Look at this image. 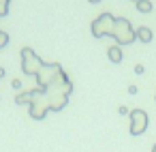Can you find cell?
<instances>
[{
    "label": "cell",
    "mask_w": 156,
    "mask_h": 152,
    "mask_svg": "<svg viewBox=\"0 0 156 152\" xmlns=\"http://www.w3.org/2000/svg\"><path fill=\"white\" fill-rule=\"evenodd\" d=\"M73 92V84L71 79L49 86V88H34V90H24L15 96L17 105H28L30 118L34 120H43L47 116V111H60L66 107L69 96Z\"/></svg>",
    "instance_id": "6da1fadb"
},
{
    "label": "cell",
    "mask_w": 156,
    "mask_h": 152,
    "mask_svg": "<svg viewBox=\"0 0 156 152\" xmlns=\"http://www.w3.org/2000/svg\"><path fill=\"white\" fill-rule=\"evenodd\" d=\"M22 71L24 75H32L37 79V88H49L66 81V73L58 62H43L32 47H22Z\"/></svg>",
    "instance_id": "7a4b0ae2"
},
{
    "label": "cell",
    "mask_w": 156,
    "mask_h": 152,
    "mask_svg": "<svg viewBox=\"0 0 156 152\" xmlns=\"http://www.w3.org/2000/svg\"><path fill=\"white\" fill-rule=\"evenodd\" d=\"M111 37L115 39V45H130L133 41H137V34H135V28L130 26V22L126 17H115V24H113V32Z\"/></svg>",
    "instance_id": "3957f363"
},
{
    "label": "cell",
    "mask_w": 156,
    "mask_h": 152,
    "mask_svg": "<svg viewBox=\"0 0 156 152\" xmlns=\"http://www.w3.org/2000/svg\"><path fill=\"white\" fill-rule=\"evenodd\" d=\"M113 24H115V17H113L111 13H101V15L92 22V26H90L92 37H96V39L111 37V32H113Z\"/></svg>",
    "instance_id": "277c9868"
},
{
    "label": "cell",
    "mask_w": 156,
    "mask_h": 152,
    "mask_svg": "<svg viewBox=\"0 0 156 152\" xmlns=\"http://www.w3.org/2000/svg\"><path fill=\"white\" fill-rule=\"evenodd\" d=\"M128 116H130V135H143L150 122L147 114L143 109H133Z\"/></svg>",
    "instance_id": "5b68a950"
},
{
    "label": "cell",
    "mask_w": 156,
    "mask_h": 152,
    "mask_svg": "<svg viewBox=\"0 0 156 152\" xmlns=\"http://www.w3.org/2000/svg\"><path fill=\"white\" fill-rule=\"evenodd\" d=\"M107 58H109L113 64H120V62H122V58H124L122 47H120V45H111V47L107 49Z\"/></svg>",
    "instance_id": "8992f818"
},
{
    "label": "cell",
    "mask_w": 156,
    "mask_h": 152,
    "mask_svg": "<svg viewBox=\"0 0 156 152\" xmlns=\"http://www.w3.org/2000/svg\"><path fill=\"white\" fill-rule=\"evenodd\" d=\"M135 34H137V41H141V43H150V41L154 39V34H152V30H150L147 26H139V28L135 30Z\"/></svg>",
    "instance_id": "52a82bcc"
},
{
    "label": "cell",
    "mask_w": 156,
    "mask_h": 152,
    "mask_svg": "<svg viewBox=\"0 0 156 152\" xmlns=\"http://www.w3.org/2000/svg\"><path fill=\"white\" fill-rule=\"evenodd\" d=\"M137 11L139 13H152V2L150 0H137Z\"/></svg>",
    "instance_id": "ba28073f"
},
{
    "label": "cell",
    "mask_w": 156,
    "mask_h": 152,
    "mask_svg": "<svg viewBox=\"0 0 156 152\" xmlns=\"http://www.w3.org/2000/svg\"><path fill=\"white\" fill-rule=\"evenodd\" d=\"M9 7H11V0H0V17L9 15Z\"/></svg>",
    "instance_id": "9c48e42d"
},
{
    "label": "cell",
    "mask_w": 156,
    "mask_h": 152,
    "mask_svg": "<svg viewBox=\"0 0 156 152\" xmlns=\"http://www.w3.org/2000/svg\"><path fill=\"white\" fill-rule=\"evenodd\" d=\"M7 45H9V34H7L5 30H0V49L7 47Z\"/></svg>",
    "instance_id": "30bf717a"
},
{
    "label": "cell",
    "mask_w": 156,
    "mask_h": 152,
    "mask_svg": "<svg viewBox=\"0 0 156 152\" xmlns=\"http://www.w3.org/2000/svg\"><path fill=\"white\" fill-rule=\"evenodd\" d=\"M118 114H120V116H128V114H130V109L122 105V107H118Z\"/></svg>",
    "instance_id": "8fae6325"
},
{
    "label": "cell",
    "mask_w": 156,
    "mask_h": 152,
    "mask_svg": "<svg viewBox=\"0 0 156 152\" xmlns=\"http://www.w3.org/2000/svg\"><path fill=\"white\" fill-rule=\"evenodd\" d=\"M135 73H137V75H143V73H145V67H143V64H137V67H135Z\"/></svg>",
    "instance_id": "7c38bea8"
},
{
    "label": "cell",
    "mask_w": 156,
    "mask_h": 152,
    "mask_svg": "<svg viewBox=\"0 0 156 152\" xmlns=\"http://www.w3.org/2000/svg\"><path fill=\"white\" fill-rule=\"evenodd\" d=\"M11 88L20 90V88H22V79H13V81H11Z\"/></svg>",
    "instance_id": "4fadbf2b"
},
{
    "label": "cell",
    "mask_w": 156,
    "mask_h": 152,
    "mask_svg": "<svg viewBox=\"0 0 156 152\" xmlns=\"http://www.w3.org/2000/svg\"><path fill=\"white\" fill-rule=\"evenodd\" d=\"M128 92H130V94H137V92H139V88L133 84V86H128Z\"/></svg>",
    "instance_id": "5bb4252c"
},
{
    "label": "cell",
    "mask_w": 156,
    "mask_h": 152,
    "mask_svg": "<svg viewBox=\"0 0 156 152\" xmlns=\"http://www.w3.org/2000/svg\"><path fill=\"white\" fill-rule=\"evenodd\" d=\"M5 73H7V71H5L2 67H0V79H2V77H5Z\"/></svg>",
    "instance_id": "9a60e30c"
},
{
    "label": "cell",
    "mask_w": 156,
    "mask_h": 152,
    "mask_svg": "<svg viewBox=\"0 0 156 152\" xmlns=\"http://www.w3.org/2000/svg\"><path fill=\"white\" fill-rule=\"evenodd\" d=\"M88 2H92V5H98V2H101V0H88Z\"/></svg>",
    "instance_id": "2e32d148"
},
{
    "label": "cell",
    "mask_w": 156,
    "mask_h": 152,
    "mask_svg": "<svg viewBox=\"0 0 156 152\" xmlns=\"http://www.w3.org/2000/svg\"><path fill=\"white\" fill-rule=\"evenodd\" d=\"M152 152H156V143H154V146H152Z\"/></svg>",
    "instance_id": "e0dca14e"
},
{
    "label": "cell",
    "mask_w": 156,
    "mask_h": 152,
    "mask_svg": "<svg viewBox=\"0 0 156 152\" xmlns=\"http://www.w3.org/2000/svg\"><path fill=\"white\" fill-rule=\"evenodd\" d=\"M133 2H137V0H133Z\"/></svg>",
    "instance_id": "ac0fdd59"
}]
</instances>
